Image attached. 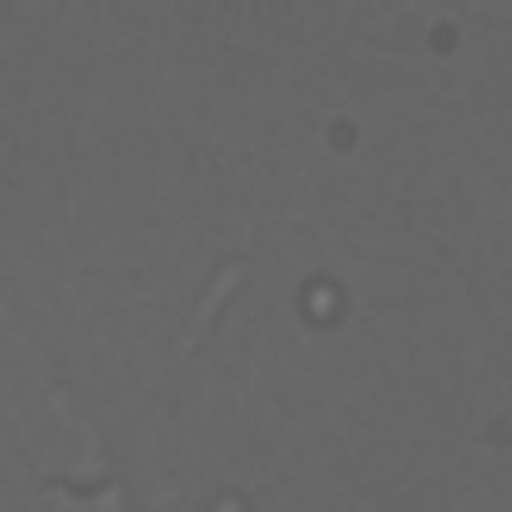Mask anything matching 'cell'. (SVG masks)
I'll use <instances>...</instances> for the list:
<instances>
[{"label": "cell", "instance_id": "1", "mask_svg": "<svg viewBox=\"0 0 512 512\" xmlns=\"http://www.w3.org/2000/svg\"><path fill=\"white\" fill-rule=\"evenodd\" d=\"M99 512H115V500H111V496H107V500H103V504H99Z\"/></svg>", "mask_w": 512, "mask_h": 512}]
</instances>
